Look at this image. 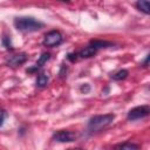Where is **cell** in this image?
Instances as JSON below:
<instances>
[{
  "instance_id": "obj_1",
  "label": "cell",
  "mask_w": 150,
  "mask_h": 150,
  "mask_svg": "<svg viewBox=\"0 0 150 150\" xmlns=\"http://www.w3.org/2000/svg\"><path fill=\"white\" fill-rule=\"evenodd\" d=\"M14 27L23 33H32V32H36L39 29H41L43 27V22L36 20L35 18L32 16H19L15 18L14 21Z\"/></svg>"
},
{
  "instance_id": "obj_2",
  "label": "cell",
  "mask_w": 150,
  "mask_h": 150,
  "mask_svg": "<svg viewBox=\"0 0 150 150\" xmlns=\"http://www.w3.org/2000/svg\"><path fill=\"white\" fill-rule=\"evenodd\" d=\"M115 120L114 114H105V115H95L89 118L88 121V131L90 132H98L108 128L112 121Z\"/></svg>"
},
{
  "instance_id": "obj_3",
  "label": "cell",
  "mask_w": 150,
  "mask_h": 150,
  "mask_svg": "<svg viewBox=\"0 0 150 150\" xmlns=\"http://www.w3.org/2000/svg\"><path fill=\"white\" fill-rule=\"evenodd\" d=\"M63 41V36L59 30H50L43 38V45L46 47H55L59 46Z\"/></svg>"
},
{
  "instance_id": "obj_4",
  "label": "cell",
  "mask_w": 150,
  "mask_h": 150,
  "mask_svg": "<svg viewBox=\"0 0 150 150\" xmlns=\"http://www.w3.org/2000/svg\"><path fill=\"white\" fill-rule=\"evenodd\" d=\"M150 112V109L148 105H141V107H135L132 108L131 110H129L128 115H127V118L129 121H136V120H141V118H144L149 115Z\"/></svg>"
},
{
  "instance_id": "obj_5",
  "label": "cell",
  "mask_w": 150,
  "mask_h": 150,
  "mask_svg": "<svg viewBox=\"0 0 150 150\" xmlns=\"http://www.w3.org/2000/svg\"><path fill=\"white\" fill-rule=\"evenodd\" d=\"M52 139L59 143H70L76 139V135L68 130H59L53 134Z\"/></svg>"
},
{
  "instance_id": "obj_6",
  "label": "cell",
  "mask_w": 150,
  "mask_h": 150,
  "mask_svg": "<svg viewBox=\"0 0 150 150\" xmlns=\"http://www.w3.org/2000/svg\"><path fill=\"white\" fill-rule=\"evenodd\" d=\"M26 60H27L26 53H19V54H16V55L11 56V57L6 61V63H7L8 66H11V67H18V66L25 63Z\"/></svg>"
},
{
  "instance_id": "obj_7",
  "label": "cell",
  "mask_w": 150,
  "mask_h": 150,
  "mask_svg": "<svg viewBox=\"0 0 150 150\" xmlns=\"http://www.w3.org/2000/svg\"><path fill=\"white\" fill-rule=\"evenodd\" d=\"M49 59H50V54H49V53H42L41 56L39 57V60L36 61V63H35L33 67H30L29 69H27V73H33V71L40 69V68H41V67H42Z\"/></svg>"
},
{
  "instance_id": "obj_8",
  "label": "cell",
  "mask_w": 150,
  "mask_h": 150,
  "mask_svg": "<svg viewBox=\"0 0 150 150\" xmlns=\"http://www.w3.org/2000/svg\"><path fill=\"white\" fill-rule=\"evenodd\" d=\"M89 45H90L91 47H94L96 50H98V49H103V48L112 47V42L103 41V40H91Z\"/></svg>"
},
{
  "instance_id": "obj_9",
  "label": "cell",
  "mask_w": 150,
  "mask_h": 150,
  "mask_svg": "<svg viewBox=\"0 0 150 150\" xmlns=\"http://www.w3.org/2000/svg\"><path fill=\"white\" fill-rule=\"evenodd\" d=\"M96 49L94 48V47H91L90 45L89 46H87L86 48H83L80 53H79V56L80 57H83V59H88V57H91V56H94L95 54H96Z\"/></svg>"
},
{
  "instance_id": "obj_10",
  "label": "cell",
  "mask_w": 150,
  "mask_h": 150,
  "mask_svg": "<svg viewBox=\"0 0 150 150\" xmlns=\"http://www.w3.org/2000/svg\"><path fill=\"white\" fill-rule=\"evenodd\" d=\"M136 6L139 11H142L145 14H150V4L149 0H137Z\"/></svg>"
},
{
  "instance_id": "obj_11",
  "label": "cell",
  "mask_w": 150,
  "mask_h": 150,
  "mask_svg": "<svg viewBox=\"0 0 150 150\" xmlns=\"http://www.w3.org/2000/svg\"><path fill=\"white\" fill-rule=\"evenodd\" d=\"M128 75H129V71H128L127 69H121V70H118V71L114 73V74L111 75V79H112V80H115V81H121V80L127 79V77H128Z\"/></svg>"
},
{
  "instance_id": "obj_12",
  "label": "cell",
  "mask_w": 150,
  "mask_h": 150,
  "mask_svg": "<svg viewBox=\"0 0 150 150\" xmlns=\"http://www.w3.org/2000/svg\"><path fill=\"white\" fill-rule=\"evenodd\" d=\"M48 81H49V76L46 73H41L36 79V86L38 87H45V86H47Z\"/></svg>"
},
{
  "instance_id": "obj_13",
  "label": "cell",
  "mask_w": 150,
  "mask_h": 150,
  "mask_svg": "<svg viewBox=\"0 0 150 150\" xmlns=\"http://www.w3.org/2000/svg\"><path fill=\"white\" fill-rule=\"evenodd\" d=\"M139 146L137 144L129 143V142H125V143H121V144L115 145V149H123V150H137Z\"/></svg>"
},
{
  "instance_id": "obj_14",
  "label": "cell",
  "mask_w": 150,
  "mask_h": 150,
  "mask_svg": "<svg viewBox=\"0 0 150 150\" xmlns=\"http://www.w3.org/2000/svg\"><path fill=\"white\" fill-rule=\"evenodd\" d=\"M2 45H4V47H5L7 50L13 49V46H12V42H11L9 36H4V39H2Z\"/></svg>"
},
{
  "instance_id": "obj_15",
  "label": "cell",
  "mask_w": 150,
  "mask_h": 150,
  "mask_svg": "<svg viewBox=\"0 0 150 150\" xmlns=\"http://www.w3.org/2000/svg\"><path fill=\"white\" fill-rule=\"evenodd\" d=\"M77 56H79V54H76V53H69V54L67 55V59H68L69 61H71V62H75V61L77 60Z\"/></svg>"
},
{
  "instance_id": "obj_16",
  "label": "cell",
  "mask_w": 150,
  "mask_h": 150,
  "mask_svg": "<svg viewBox=\"0 0 150 150\" xmlns=\"http://www.w3.org/2000/svg\"><path fill=\"white\" fill-rule=\"evenodd\" d=\"M7 114L5 111H0V127L4 125V122H5V118H6Z\"/></svg>"
},
{
  "instance_id": "obj_17",
  "label": "cell",
  "mask_w": 150,
  "mask_h": 150,
  "mask_svg": "<svg viewBox=\"0 0 150 150\" xmlns=\"http://www.w3.org/2000/svg\"><path fill=\"white\" fill-rule=\"evenodd\" d=\"M80 90L82 91V93H88L89 90H90V87H89V84H84V86H81V88H80Z\"/></svg>"
},
{
  "instance_id": "obj_18",
  "label": "cell",
  "mask_w": 150,
  "mask_h": 150,
  "mask_svg": "<svg viewBox=\"0 0 150 150\" xmlns=\"http://www.w3.org/2000/svg\"><path fill=\"white\" fill-rule=\"evenodd\" d=\"M149 57H150L149 55H146V56H145V60L143 61V67H148V62H149Z\"/></svg>"
},
{
  "instance_id": "obj_19",
  "label": "cell",
  "mask_w": 150,
  "mask_h": 150,
  "mask_svg": "<svg viewBox=\"0 0 150 150\" xmlns=\"http://www.w3.org/2000/svg\"><path fill=\"white\" fill-rule=\"evenodd\" d=\"M60 1H64V2H70V0H60Z\"/></svg>"
}]
</instances>
